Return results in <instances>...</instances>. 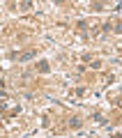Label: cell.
Instances as JSON below:
<instances>
[{
    "mask_svg": "<svg viewBox=\"0 0 122 138\" xmlns=\"http://www.w3.org/2000/svg\"><path fill=\"white\" fill-rule=\"evenodd\" d=\"M30 58H35V53L30 51V53H23V55H21V60H30Z\"/></svg>",
    "mask_w": 122,
    "mask_h": 138,
    "instance_id": "obj_1",
    "label": "cell"
}]
</instances>
